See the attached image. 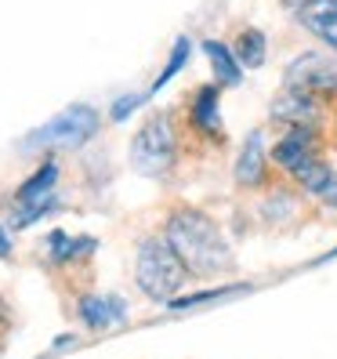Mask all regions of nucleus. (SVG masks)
I'll return each mask as SVG.
<instances>
[{
  "instance_id": "1a4fd4ad",
  "label": "nucleus",
  "mask_w": 337,
  "mask_h": 359,
  "mask_svg": "<svg viewBox=\"0 0 337 359\" xmlns=\"http://www.w3.org/2000/svg\"><path fill=\"white\" fill-rule=\"evenodd\" d=\"M188 128L196 135L210 138V142H221L225 128H221V88L218 83H203V88L193 95L188 102Z\"/></svg>"
},
{
  "instance_id": "0eeeda50",
  "label": "nucleus",
  "mask_w": 337,
  "mask_h": 359,
  "mask_svg": "<svg viewBox=\"0 0 337 359\" xmlns=\"http://www.w3.org/2000/svg\"><path fill=\"white\" fill-rule=\"evenodd\" d=\"M330 109H333V105H326V102H319V98L283 88V95L272 98L268 116L280 120L283 128H326Z\"/></svg>"
},
{
  "instance_id": "6e6552de",
  "label": "nucleus",
  "mask_w": 337,
  "mask_h": 359,
  "mask_svg": "<svg viewBox=\"0 0 337 359\" xmlns=\"http://www.w3.org/2000/svg\"><path fill=\"white\" fill-rule=\"evenodd\" d=\"M268 171H272V160H268L265 135L254 131L243 142V149H240V156L233 163V182L240 189H265L268 185Z\"/></svg>"
},
{
  "instance_id": "423d86ee",
  "label": "nucleus",
  "mask_w": 337,
  "mask_h": 359,
  "mask_svg": "<svg viewBox=\"0 0 337 359\" xmlns=\"http://www.w3.org/2000/svg\"><path fill=\"white\" fill-rule=\"evenodd\" d=\"M323 131H326V128H283L280 138L268 145V160H272V167H280V171L290 175L294 167L305 163L308 156H319V153H323V145H326Z\"/></svg>"
},
{
  "instance_id": "f8f14e48",
  "label": "nucleus",
  "mask_w": 337,
  "mask_h": 359,
  "mask_svg": "<svg viewBox=\"0 0 337 359\" xmlns=\"http://www.w3.org/2000/svg\"><path fill=\"white\" fill-rule=\"evenodd\" d=\"M333 171H337V167L319 153V156H308L305 163L294 167V171H290V182L298 185V193H301V196L323 200V193H326L330 182H333Z\"/></svg>"
},
{
  "instance_id": "412c9836",
  "label": "nucleus",
  "mask_w": 337,
  "mask_h": 359,
  "mask_svg": "<svg viewBox=\"0 0 337 359\" xmlns=\"http://www.w3.org/2000/svg\"><path fill=\"white\" fill-rule=\"evenodd\" d=\"M11 250H15L11 247V236H8V229L0 225V258H11Z\"/></svg>"
},
{
  "instance_id": "6ab92c4d",
  "label": "nucleus",
  "mask_w": 337,
  "mask_h": 359,
  "mask_svg": "<svg viewBox=\"0 0 337 359\" xmlns=\"http://www.w3.org/2000/svg\"><path fill=\"white\" fill-rule=\"evenodd\" d=\"M145 102V95H123V98H116L113 102V109H109V116L116 120V123H123V120H128L135 109H138V105Z\"/></svg>"
},
{
  "instance_id": "5701e85b",
  "label": "nucleus",
  "mask_w": 337,
  "mask_h": 359,
  "mask_svg": "<svg viewBox=\"0 0 337 359\" xmlns=\"http://www.w3.org/2000/svg\"><path fill=\"white\" fill-rule=\"evenodd\" d=\"M330 123H333V135H337V102H333V109H330Z\"/></svg>"
},
{
  "instance_id": "20e7f679",
  "label": "nucleus",
  "mask_w": 337,
  "mask_h": 359,
  "mask_svg": "<svg viewBox=\"0 0 337 359\" xmlns=\"http://www.w3.org/2000/svg\"><path fill=\"white\" fill-rule=\"evenodd\" d=\"M98 128H102V116L95 105L76 102L55 113L48 123H40L36 131H29L22 145L26 149H80L98 135Z\"/></svg>"
},
{
  "instance_id": "dca6fc26",
  "label": "nucleus",
  "mask_w": 337,
  "mask_h": 359,
  "mask_svg": "<svg viewBox=\"0 0 337 359\" xmlns=\"http://www.w3.org/2000/svg\"><path fill=\"white\" fill-rule=\"evenodd\" d=\"M95 247H98L95 236H66V232H51L48 236V258L55 265H69V262L88 258Z\"/></svg>"
},
{
  "instance_id": "9b49d317",
  "label": "nucleus",
  "mask_w": 337,
  "mask_h": 359,
  "mask_svg": "<svg viewBox=\"0 0 337 359\" xmlns=\"http://www.w3.org/2000/svg\"><path fill=\"white\" fill-rule=\"evenodd\" d=\"M294 18L308 36H315L326 51L337 55V0H308L305 8L294 11Z\"/></svg>"
},
{
  "instance_id": "7ed1b4c3",
  "label": "nucleus",
  "mask_w": 337,
  "mask_h": 359,
  "mask_svg": "<svg viewBox=\"0 0 337 359\" xmlns=\"http://www.w3.org/2000/svg\"><path fill=\"white\" fill-rule=\"evenodd\" d=\"M181 142L171 113H153L131 138V167L142 178H167L178 167Z\"/></svg>"
},
{
  "instance_id": "9d476101",
  "label": "nucleus",
  "mask_w": 337,
  "mask_h": 359,
  "mask_svg": "<svg viewBox=\"0 0 337 359\" xmlns=\"http://www.w3.org/2000/svg\"><path fill=\"white\" fill-rule=\"evenodd\" d=\"M76 316L88 330H109L128 320V302L116 298V294H80Z\"/></svg>"
},
{
  "instance_id": "39448f33",
  "label": "nucleus",
  "mask_w": 337,
  "mask_h": 359,
  "mask_svg": "<svg viewBox=\"0 0 337 359\" xmlns=\"http://www.w3.org/2000/svg\"><path fill=\"white\" fill-rule=\"evenodd\" d=\"M283 88L312 95V98L333 105L337 102V55L333 51H305V55H298L283 73Z\"/></svg>"
},
{
  "instance_id": "a211bd4d",
  "label": "nucleus",
  "mask_w": 337,
  "mask_h": 359,
  "mask_svg": "<svg viewBox=\"0 0 337 359\" xmlns=\"http://www.w3.org/2000/svg\"><path fill=\"white\" fill-rule=\"evenodd\" d=\"M188 55H193V40L188 36H178L174 40V48H171V58H167V69L153 80V88H149V95H156L160 88H167V83H171L181 69H185V62H188Z\"/></svg>"
},
{
  "instance_id": "ddd939ff",
  "label": "nucleus",
  "mask_w": 337,
  "mask_h": 359,
  "mask_svg": "<svg viewBox=\"0 0 337 359\" xmlns=\"http://www.w3.org/2000/svg\"><path fill=\"white\" fill-rule=\"evenodd\" d=\"M203 55L210 62V69H214L218 88H236V83L243 80V66L236 62L233 48H228L225 40H203Z\"/></svg>"
},
{
  "instance_id": "2eb2a0df",
  "label": "nucleus",
  "mask_w": 337,
  "mask_h": 359,
  "mask_svg": "<svg viewBox=\"0 0 337 359\" xmlns=\"http://www.w3.org/2000/svg\"><path fill=\"white\" fill-rule=\"evenodd\" d=\"M228 48H233V55H236V62H240L243 69H261L265 58H268V40L254 26H243Z\"/></svg>"
},
{
  "instance_id": "4be33fe9",
  "label": "nucleus",
  "mask_w": 337,
  "mask_h": 359,
  "mask_svg": "<svg viewBox=\"0 0 337 359\" xmlns=\"http://www.w3.org/2000/svg\"><path fill=\"white\" fill-rule=\"evenodd\" d=\"M280 4H283L287 11H298V8H305V4H308V0H280Z\"/></svg>"
},
{
  "instance_id": "aec40b11",
  "label": "nucleus",
  "mask_w": 337,
  "mask_h": 359,
  "mask_svg": "<svg viewBox=\"0 0 337 359\" xmlns=\"http://www.w3.org/2000/svg\"><path fill=\"white\" fill-rule=\"evenodd\" d=\"M326 210H337V171H333V182H330V189L323 193V200H319Z\"/></svg>"
},
{
  "instance_id": "4468645a",
  "label": "nucleus",
  "mask_w": 337,
  "mask_h": 359,
  "mask_svg": "<svg viewBox=\"0 0 337 359\" xmlns=\"http://www.w3.org/2000/svg\"><path fill=\"white\" fill-rule=\"evenodd\" d=\"M55 182H58V163L48 160L40 171L29 175V182L18 185V193H15V207H29V203H44V200H55Z\"/></svg>"
},
{
  "instance_id": "f257e3e1",
  "label": "nucleus",
  "mask_w": 337,
  "mask_h": 359,
  "mask_svg": "<svg viewBox=\"0 0 337 359\" xmlns=\"http://www.w3.org/2000/svg\"><path fill=\"white\" fill-rule=\"evenodd\" d=\"M163 240L178 250L193 280H218L236 262L225 229L200 207H174L163 218Z\"/></svg>"
},
{
  "instance_id": "f3484780",
  "label": "nucleus",
  "mask_w": 337,
  "mask_h": 359,
  "mask_svg": "<svg viewBox=\"0 0 337 359\" xmlns=\"http://www.w3.org/2000/svg\"><path fill=\"white\" fill-rule=\"evenodd\" d=\"M250 287L247 283H233V287H214V290H196V294H185V298H171L167 302V309H174V312H181V309H200V305H210V302H218V298H233V294H247Z\"/></svg>"
},
{
  "instance_id": "f03ea898",
  "label": "nucleus",
  "mask_w": 337,
  "mask_h": 359,
  "mask_svg": "<svg viewBox=\"0 0 337 359\" xmlns=\"http://www.w3.org/2000/svg\"><path fill=\"white\" fill-rule=\"evenodd\" d=\"M193 280L185 262L178 258V250L163 240V232H149L135 247V283L149 302H171L178 298V290Z\"/></svg>"
}]
</instances>
